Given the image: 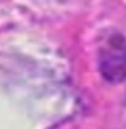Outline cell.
<instances>
[{"label":"cell","instance_id":"obj_1","mask_svg":"<svg viewBox=\"0 0 126 129\" xmlns=\"http://www.w3.org/2000/svg\"><path fill=\"white\" fill-rule=\"evenodd\" d=\"M102 71L110 80L126 78V44L125 41L111 42L102 56Z\"/></svg>","mask_w":126,"mask_h":129}]
</instances>
